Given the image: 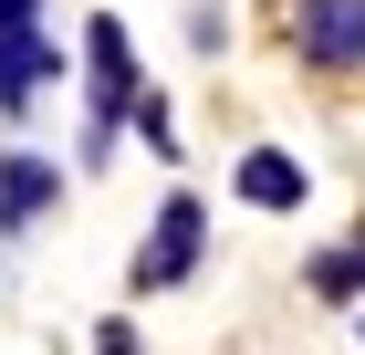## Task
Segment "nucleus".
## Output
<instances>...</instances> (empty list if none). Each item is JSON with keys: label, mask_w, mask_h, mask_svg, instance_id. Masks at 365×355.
<instances>
[{"label": "nucleus", "mask_w": 365, "mask_h": 355, "mask_svg": "<svg viewBox=\"0 0 365 355\" xmlns=\"http://www.w3.org/2000/svg\"><path fill=\"white\" fill-rule=\"evenodd\" d=\"M84 63H94V157H105L115 115L136 105V53H125V21H115V11H94V21H84Z\"/></svg>", "instance_id": "f257e3e1"}, {"label": "nucleus", "mask_w": 365, "mask_h": 355, "mask_svg": "<svg viewBox=\"0 0 365 355\" xmlns=\"http://www.w3.org/2000/svg\"><path fill=\"white\" fill-rule=\"evenodd\" d=\"M198 241H209V209H198V199H168V209H157V241L136 251V293L188 282V272H198Z\"/></svg>", "instance_id": "f03ea898"}, {"label": "nucleus", "mask_w": 365, "mask_h": 355, "mask_svg": "<svg viewBox=\"0 0 365 355\" xmlns=\"http://www.w3.org/2000/svg\"><path fill=\"white\" fill-rule=\"evenodd\" d=\"M292 42H303V63H324V74H355L365 63V0H303V11H292Z\"/></svg>", "instance_id": "7ed1b4c3"}, {"label": "nucleus", "mask_w": 365, "mask_h": 355, "mask_svg": "<svg viewBox=\"0 0 365 355\" xmlns=\"http://www.w3.org/2000/svg\"><path fill=\"white\" fill-rule=\"evenodd\" d=\"M53 189H63V167H42V157H0V230H31V219L53 209Z\"/></svg>", "instance_id": "20e7f679"}, {"label": "nucleus", "mask_w": 365, "mask_h": 355, "mask_svg": "<svg viewBox=\"0 0 365 355\" xmlns=\"http://www.w3.org/2000/svg\"><path fill=\"white\" fill-rule=\"evenodd\" d=\"M240 199H251V209H303L313 178L282 157V146H251V157H240Z\"/></svg>", "instance_id": "39448f33"}, {"label": "nucleus", "mask_w": 365, "mask_h": 355, "mask_svg": "<svg viewBox=\"0 0 365 355\" xmlns=\"http://www.w3.org/2000/svg\"><path fill=\"white\" fill-rule=\"evenodd\" d=\"M53 63H63V53L42 42V31H0V105H31Z\"/></svg>", "instance_id": "423d86ee"}, {"label": "nucleus", "mask_w": 365, "mask_h": 355, "mask_svg": "<svg viewBox=\"0 0 365 355\" xmlns=\"http://www.w3.org/2000/svg\"><path fill=\"white\" fill-rule=\"evenodd\" d=\"M313 293H334V303H355V293H365V241L324 251V261H313Z\"/></svg>", "instance_id": "0eeeda50"}, {"label": "nucleus", "mask_w": 365, "mask_h": 355, "mask_svg": "<svg viewBox=\"0 0 365 355\" xmlns=\"http://www.w3.org/2000/svg\"><path fill=\"white\" fill-rule=\"evenodd\" d=\"M94 355H136V324H105V334H94Z\"/></svg>", "instance_id": "6e6552de"}, {"label": "nucleus", "mask_w": 365, "mask_h": 355, "mask_svg": "<svg viewBox=\"0 0 365 355\" xmlns=\"http://www.w3.org/2000/svg\"><path fill=\"white\" fill-rule=\"evenodd\" d=\"M0 31H31V0H0Z\"/></svg>", "instance_id": "1a4fd4ad"}]
</instances>
